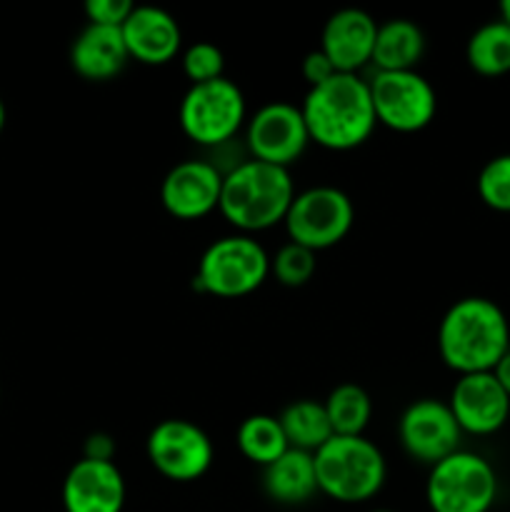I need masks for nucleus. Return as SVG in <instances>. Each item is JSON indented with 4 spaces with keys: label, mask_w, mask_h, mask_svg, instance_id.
<instances>
[{
    "label": "nucleus",
    "mask_w": 510,
    "mask_h": 512,
    "mask_svg": "<svg viewBox=\"0 0 510 512\" xmlns=\"http://www.w3.org/2000/svg\"><path fill=\"white\" fill-rule=\"evenodd\" d=\"M508 350V315L495 300L468 295L455 300L440 318L438 353L453 373H493Z\"/></svg>",
    "instance_id": "1"
},
{
    "label": "nucleus",
    "mask_w": 510,
    "mask_h": 512,
    "mask_svg": "<svg viewBox=\"0 0 510 512\" xmlns=\"http://www.w3.org/2000/svg\"><path fill=\"white\" fill-rule=\"evenodd\" d=\"M300 113L310 143L333 153L360 148L378 125L368 80L350 73H335L323 85L308 88Z\"/></svg>",
    "instance_id": "2"
},
{
    "label": "nucleus",
    "mask_w": 510,
    "mask_h": 512,
    "mask_svg": "<svg viewBox=\"0 0 510 512\" xmlns=\"http://www.w3.org/2000/svg\"><path fill=\"white\" fill-rule=\"evenodd\" d=\"M293 198L295 183L290 170L248 158L223 173L218 213L238 233H263L283 223Z\"/></svg>",
    "instance_id": "3"
},
{
    "label": "nucleus",
    "mask_w": 510,
    "mask_h": 512,
    "mask_svg": "<svg viewBox=\"0 0 510 512\" xmlns=\"http://www.w3.org/2000/svg\"><path fill=\"white\" fill-rule=\"evenodd\" d=\"M318 490L335 503H368L383 490L388 465L383 453L365 435L343 438L333 435L313 453Z\"/></svg>",
    "instance_id": "4"
},
{
    "label": "nucleus",
    "mask_w": 510,
    "mask_h": 512,
    "mask_svg": "<svg viewBox=\"0 0 510 512\" xmlns=\"http://www.w3.org/2000/svg\"><path fill=\"white\" fill-rule=\"evenodd\" d=\"M270 275V255L253 235L233 233L213 240L195 270V288L215 298L235 300L255 293Z\"/></svg>",
    "instance_id": "5"
},
{
    "label": "nucleus",
    "mask_w": 510,
    "mask_h": 512,
    "mask_svg": "<svg viewBox=\"0 0 510 512\" xmlns=\"http://www.w3.org/2000/svg\"><path fill=\"white\" fill-rule=\"evenodd\" d=\"M178 123L185 138L203 148L230 143L248 123V105L235 80L218 78L190 85L178 105Z\"/></svg>",
    "instance_id": "6"
},
{
    "label": "nucleus",
    "mask_w": 510,
    "mask_h": 512,
    "mask_svg": "<svg viewBox=\"0 0 510 512\" xmlns=\"http://www.w3.org/2000/svg\"><path fill=\"white\" fill-rule=\"evenodd\" d=\"M498 500V473L478 453L458 450L430 468L425 503L430 512H490Z\"/></svg>",
    "instance_id": "7"
},
{
    "label": "nucleus",
    "mask_w": 510,
    "mask_h": 512,
    "mask_svg": "<svg viewBox=\"0 0 510 512\" xmlns=\"http://www.w3.org/2000/svg\"><path fill=\"white\" fill-rule=\"evenodd\" d=\"M355 208L348 193L333 185H313L295 193L283 225L290 243L320 253L338 245L353 230Z\"/></svg>",
    "instance_id": "8"
},
{
    "label": "nucleus",
    "mask_w": 510,
    "mask_h": 512,
    "mask_svg": "<svg viewBox=\"0 0 510 512\" xmlns=\"http://www.w3.org/2000/svg\"><path fill=\"white\" fill-rule=\"evenodd\" d=\"M370 85L375 120L393 133H420L438 113V93L418 70L375 73Z\"/></svg>",
    "instance_id": "9"
},
{
    "label": "nucleus",
    "mask_w": 510,
    "mask_h": 512,
    "mask_svg": "<svg viewBox=\"0 0 510 512\" xmlns=\"http://www.w3.org/2000/svg\"><path fill=\"white\" fill-rule=\"evenodd\" d=\"M150 465L173 483H195L215 460L213 440L200 425L183 418H168L155 425L145 443Z\"/></svg>",
    "instance_id": "10"
},
{
    "label": "nucleus",
    "mask_w": 510,
    "mask_h": 512,
    "mask_svg": "<svg viewBox=\"0 0 510 512\" xmlns=\"http://www.w3.org/2000/svg\"><path fill=\"white\" fill-rule=\"evenodd\" d=\"M308 143L310 135L300 105L285 100L265 103L245 123V148L250 158L260 163L290 170V165L303 158Z\"/></svg>",
    "instance_id": "11"
},
{
    "label": "nucleus",
    "mask_w": 510,
    "mask_h": 512,
    "mask_svg": "<svg viewBox=\"0 0 510 512\" xmlns=\"http://www.w3.org/2000/svg\"><path fill=\"white\" fill-rule=\"evenodd\" d=\"M398 440L408 458L433 468L448 455L458 453L463 430L448 403L435 398H420L410 403L400 415Z\"/></svg>",
    "instance_id": "12"
},
{
    "label": "nucleus",
    "mask_w": 510,
    "mask_h": 512,
    "mask_svg": "<svg viewBox=\"0 0 510 512\" xmlns=\"http://www.w3.org/2000/svg\"><path fill=\"white\" fill-rule=\"evenodd\" d=\"M223 190V170L208 160H183L165 173L160 203L175 220H200L215 213Z\"/></svg>",
    "instance_id": "13"
},
{
    "label": "nucleus",
    "mask_w": 510,
    "mask_h": 512,
    "mask_svg": "<svg viewBox=\"0 0 510 512\" xmlns=\"http://www.w3.org/2000/svg\"><path fill=\"white\" fill-rule=\"evenodd\" d=\"M448 405L463 435H495L510 418V398L493 373L458 375Z\"/></svg>",
    "instance_id": "14"
},
{
    "label": "nucleus",
    "mask_w": 510,
    "mask_h": 512,
    "mask_svg": "<svg viewBox=\"0 0 510 512\" xmlns=\"http://www.w3.org/2000/svg\"><path fill=\"white\" fill-rule=\"evenodd\" d=\"M378 23L360 8H343L330 15L320 33V50L333 63L335 73L358 75L370 65L375 48Z\"/></svg>",
    "instance_id": "15"
},
{
    "label": "nucleus",
    "mask_w": 510,
    "mask_h": 512,
    "mask_svg": "<svg viewBox=\"0 0 510 512\" xmlns=\"http://www.w3.org/2000/svg\"><path fill=\"white\" fill-rule=\"evenodd\" d=\"M125 478L115 463L80 458L63 480L65 512H123Z\"/></svg>",
    "instance_id": "16"
},
{
    "label": "nucleus",
    "mask_w": 510,
    "mask_h": 512,
    "mask_svg": "<svg viewBox=\"0 0 510 512\" xmlns=\"http://www.w3.org/2000/svg\"><path fill=\"white\" fill-rule=\"evenodd\" d=\"M120 33H123L130 60L155 65V68L168 65L183 48V33H180L178 20L168 10L153 8V5L133 8Z\"/></svg>",
    "instance_id": "17"
},
{
    "label": "nucleus",
    "mask_w": 510,
    "mask_h": 512,
    "mask_svg": "<svg viewBox=\"0 0 510 512\" xmlns=\"http://www.w3.org/2000/svg\"><path fill=\"white\" fill-rule=\"evenodd\" d=\"M130 55L120 28L88 23L70 45V65L90 83H105L123 73Z\"/></svg>",
    "instance_id": "18"
},
{
    "label": "nucleus",
    "mask_w": 510,
    "mask_h": 512,
    "mask_svg": "<svg viewBox=\"0 0 510 512\" xmlns=\"http://www.w3.org/2000/svg\"><path fill=\"white\" fill-rule=\"evenodd\" d=\"M263 490L278 505H305L318 490L313 453L288 448L275 463L263 468Z\"/></svg>",
    "instance_id": "19"
},
{
    "label": "nucleus",
    "mask_w": 510,
    "mask_h": 512,
    "mask_svg": "<svg viewBox=\"0 0 510 512\" xmlns=\"http://www.w3.org/2000/svg\"><path fill=\"white\" fill-rule=\"evenodd\" d=\"M425 53V35L413 20L393 18L378 23L375 35L373 60L375 73H398V70H415Z\"/></svg>",
    "instance_id": "20"
},
{
    "label": "nucleus",
    "mask_w": 510,
    "mask_h": 512,
    "mask_svg": "<svg viewBox=\"0 0 510 512\" xmlns=\"http://www.w3.org/2000/svg\"><path fill=\"white\" fill-rule=\"evenodd\" d=\"M288 445L305 453H315L333 438L325 405L318 400H295L278 415Z\"/></svg>",
    "instance_id": "21"
},
{
    "label": "nucleus",
    "mask_w": 510,
    "mask_h": 512,
    "mask_svg": "<svg viewBox=\"0 0 510 512\" xmlns=\"http://www.w3.org/2000/svg\"><path fill=\"white\" fill-rule=\"evenodd\" d=\"M235 445H238L240 455L245 460H250L253 465H260V468H268L270 463H275L290 448L288 438H285L283 428H280V420L265 413L248 415L238 425V430H235Z\"/></svg>",
    "instance_id": "22"
},
{
    "label": "nucleus",
    "mask_w": 510,
    "mask_h": 512,
    "mask_svg": "<svg viewBox=\"0 0 510 512\" xmlns=\"http://www.w3.org/2000/svg\"><path fill=\"white\" fill-rule=\"evenodd\" d=\"M465 60L483 78H500L510 73V25L503 20L480 25L468 38Z\"/></svg>",
    "instance_id": "23"
},
{
    "label": "nucleus",
    "mask_w": 510,
    "mask_h": 512,
    "mask_svg": "<svg viewBox=\"0 0 510 512\" xmlns=\"http://www.w3.org/2000/svg\"><path fill=\"white\" fill-rule=\"evenodd\" d=\"M323 405L333 435H343V438L363 435L373 418V400H370L368 390L355 383H343L330 390Z\"/></svg>",
    "instance_id": "24"
},
{
    "label": "nucleus",
    "mask_w": 510,
    "mask_h": 512,
    "mask_svg": "<svg viewBox=\"0 0 510 512\" xmlns=\"http://www.w3.org/2000/svg\"><path fill=\"white\" fill-rule=\"evenodd\" d=\"M315 268H318V253L298 243H290V240L275 253V258H270V275H275V280L285 288L308 285L315 275Z\"/></svg>",
    "instance_id": "25"
},
{
    "label": "nucleus",
    "mask_w": 510,
    "mask_h": 512,
    "mask_svg": "<svg viewBox=\"0 0 510 512\" xmlns=\"http://www.w3.org/2000/svg\"><path fill=\"white\" fill-rule=\"evenodd\" d=\"M478 198L498 213H510V153L495 155L480 168L478 180Z\"/></svg>",
    "instance_id": "26"
},
{
    "label": "nucleus",
    "mask_w": 510,
    "mask_h": 512,
    "mask_svg": "<svg viewBox=\"0 0 510 512\" xmlns=\"http://www.w3.org/2000/svg\"><path fill=\"white\" fill-rule=\"evenodd\" d=\"M183 73L190 80V85L210 83V80H218L225 75V58L223 50L218 45L208 43V40H200V43L188 45L183 50Z\"/></svg>",
    "instance_id": "27"
},
{
    "label": "nucleus",
    "mask_w": 510,
    "mask_h": 512,
    "mask_svg": "<svg viewBox=\"0 0 510 512\" xmlns=\"http://www.w3.org/2000/svg\"><path fill=\"white\" fill-rule=\"evenodd\" d=\"M135 5L130 0H88L85 3V18L93 25H108V28H123Z\"/></svg>",
    "instance_id": "28"
},
{
    "label": "nucleus",
    "mask_w": 510,
    "mask_h": 512,
    "mask_svg": "<svg viewBox=\"0 0 510 512\" xmlns=\"http://www.w3.org/2000/svg\"><path fill=\"white\" fill-rule=\"evenodd\" d=\"M303 78L308 83V88H315V85H323L325 80H330L335 75L333 63L323 55V50H310L303 58Z\"/></svg>",
    "instance_id": "29"
},
{
    "label": "nucleus",
    "mask_w": 510,
    "mask_h": 512,
    "mask_svg": "<svg viewBox=\"0 0 510 512\" xmlns=\"http://www.w3.org/2000/svg\"><path fill=\"white\" fill-rule=\"evenodd\" d=\"M118 445L110 438L108 433H93L85 438L83 445V458L85 460H98V463H113Z\"/></svg>",
    "instance_id": "30"
},
{
    "label": "nucleus",
    "mask_w": 510,
    "mask_h": 512,
    "mask_svg": "<svg viewBox=\"0 0 510 512\" xmlns=\"http://www.w3.org/2000/svg\"><path fill=\"white\" fill-rule=\"evenodd\" d=\"M493 375H495V380L500 383V388H503L510 398V350L503 355V358H500V363L495 365Z\"/></svg>",
    "instance_id": "31"
},
{
    "label": "nucleus",
    "mask_w": 510,
    "mask_h": 512,
    "mask_svg": "<svg viewBox=\"0 0 510 512\" xmlns=\"http://www.w3.org/2000/svg\"><path fill=\"white\" fill-rule=\"evenodd\" d=\"M500 20H503L505 25H510V0H503V3H500Z\"/></svg>",
    "instance_id": "32"
},
{
    "label": "nucleus",
    "mask_w": 510,
    "mask_h": 512,
    "mask_svg": "<svg viewBox=\"0 0 510 512\" xmlns=\"http://www.w3.org/2000/svg\"><path fill=\"white\" fill-rule=\"evenodd\" d=\"M3 128H5V105L3 100H0V133H3Z\"/></svg>",
    "instance_id": "33"
},
{
    "label": "nucleus",
    "mask_w": 510,
    "mask_h": 512,
    "mask_svg": "<svg viewBox=\"0 0 510 512\" xmlns=\"http://www.w3.org/2000/svg\"><path fill=\"white\" fill-rule=\"evenodd\" d=\"M370 512H395V510H388V508H378V510H370Z\"/></svg>",
    "instance_id": "34"
}]
</instances>
